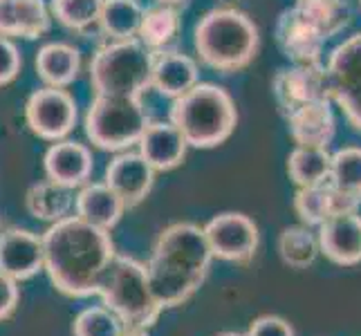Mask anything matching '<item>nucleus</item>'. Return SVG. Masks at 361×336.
Here are the masks:
<instances>
[{"label": "nucleus", "instance_id": "nucleus-1", "mask_svg": "<svg viewBox=\"0 0 361 336\" xmlns=\"http://www.w3.org/2000/svg\"><path fill=\"white\" fill-rule=\"evenodd\" d=\"M45 273L70 298L97 296L108 265L117 256L110 231L92 227L79 216H68L43 233Z\"/></svg>", "mask_w": 361, "mask_h": 336}, {"label": "nucleus", "instance_id": "nucleus-2", "mask_svg": "<svg viewBox=\"0 0 361 336\" xmlns=\"http://www.w3.org/2000/svg\"><path fill=\"white\" fill-rule=\"evenodd\" d=\"M214 254L204 229L193 222H176L157 235L148 258V280L161 307L184 305L202 287Z\"/></svg>", "mask_w": 361, "mask_h": 336}, {"label": "nucleus", "instance_id": "nucleus-3", "mask_svg": "<svg viewBox=\"0 0 361 336\" xmlns=\"http://www.w3.org/2000/svg\"><path fill=\"white\" fill-rule=\"evenodd\" d=\"M345 0H294L276 20V45L292 63H319L323 47L350 25Z\"/></svg>", "mask_w": 361, "mask_h": 336}, {"label": "nucleus", "instance_id": "nucleus-4", "mask_svg": "<svg viewBox=\"0 0 361 336\" xmlns=\"http://www.w3.org/2000/svg\"><path fill=\"white\" fill-rule=\"evenodd\" d=\"M193 47L207 68L225 74L240 72L256 58L260 34L243 9L216 7L195 23Z\"/></svg>", "mask_w": 361, "mask_h": 336}, {"label": "nucleus", "instance_id": "nucleus-5", "mask_svg": "<svg viewBox=\"0 0 361 336\" xmlns=\"http://www.w3.org/2000/svg\"><path fill=\"white\" fill-rule=\"evenodd\" d=\"M171 121L182 130L191 148H216L225 144L238 126L233 97L216 83H197L186 94L173 99Z\"/></svg>", "mask_w": 361, "mask_h": 336}, {"label": "nucleus", "instance_id": "nucleus-6", "mask_svg": "<svg viewBox=\"0 0 361 336\" xmlns=\"http://www.w3.org/2000/svg\"><path fill=\"white\" fill-rule=\"evenodd\" d=\"M97 296L102 303L126 323V328L148 330L155 325L161 314V307L153 294L148 269L140 260L117 254L108 265Z\"/></svg>", "mask_w": 361, "mask_h": 336}, {"label": "nucleus", "instance_id": "nucleus-7", "mask_svg": "<svg viewBox=\"0 0 361 336\" xmlns=\"http://www.w3.org/2000/svg\"><path fill=\"white\" fill-rule=\"evenodd\" d=\"M153 56V49L140 39L104 43L90 61L94 94L142 97L146 88H151Z\"/></svg>", "mask_w": 361, "mask_h": 336}, {"label": "nucleus", "instance_id": "nucleus-8", "mask_svg": "<svg viewBox=\"0 0 361 336\" xmlns=\"http://www.w3.org/2000/svg\"><path fill=\"white\" fill-rule=\"evenodd\" d=\"M148 123L151 119L142 97L94 94L83 126L92 146L110 153H123L140 144Z\"/></svg>", "mask_w": 361, "mask_h": 336}, {"label": "nucleus", "instance_id": "nucleus-9", "mask_svg": "<svg viewBox=\"0 0 361 336\" xmlns=\"http://www.w3.org/2000/svg\"><path fill=\"white\" fill-rule=\"evenodd\" d=\"M77 101L66 88L43 85L34 90L25 104V121L30 130L45 142L68 139L77 126Z\"/></svg>", "mask_w": 361, "mask_h": 336}, {"label": "nucleus", "instance_id": "nucleus-10", "mask_svg": "<svg viewBox=\"0 0 361 336\" xmlns=\"http://www.w3.org/2000/svg\"><path fill=\"white\" fill-rule=\"evenodd\" d=\"M271 94L276 99L281 115L317 101H332L328 66L319 63H292L274 74Z\"/></svg>", "mask_w": 361, "mask_h": 336}, {"label": "nucleus", "instance_id": "nucleus-11", "mask_svg": "<svg viewBox=\"0 0 361 336\" xmlns=\"http://www.w3.org/2000/svg\"><path fill=\"white\" fill-rule=\"evenodd\" d=\"M330 94L353 128L361 132V32L334 47L328 58Z\"/></svg>", "mask_w": 361, "mask_h": 336}, {"label": "nucleus", "instance_id": "nucleus-12", "mask_svg": "<svg viewBox=\"0 0 361 336\" xmlns=\"http://www.w3.org/2000/svg\"><path fill=\"white\" fill-rule=\"evenodd\" d=\"M202 229L214 258L233 265H247L254 260L260 244V233L249 216L227 211V213L214 216Z\"/></svg>", "mask_w": 361, "mask_h": 336}, {"label": "nucleus", "instance_id": "nucleus-13", "mask_svg": "<svg viewBox=\"0 0 361 336\" xmlns=\"http://www.w3.org/2000/svg\"><path fill=\"white\" fill-rule=\"evenodd\" d=\"M0 271L18 282L45 271L43 235L20 227H7L0 231Z\"/></svg>", "mask_w": 361, "mask_h": 336}, {"label": "nucleus", "instance_id": "nucleus-14", "mask_svg": "<svg viewBox=\"0 0 361 336\" xmlns=\"http://www.w3.org/2000/svg\"><path fill=\"white\" fill-rule=\"evenodd\" d=\"M361 206V195L345 193L328 178L314 186L296 189L294 211L305 227H321L323 222L339 213H357Z\"/></svg>", "mask_w": 361, "mask_h": 336}, {"label": "nucleus", "instance_id": "nucleus-15", "mask_svg": "<svg viewBox=\"0 0 361 336\" xmlns=\"http://www.w3.org/2000/svg\"><path fill=\"white\" fill-rule=\"evenodd\" d=\"M155 168L148 164L140 151L117 153L115 159L106 166L104 182L113 189L128 209L140 206L155 184Z\"/></svg>", "mask_w": 361, "mask_h": 336}, {"label": "nucleus", "instance_id": "nucleus-16", "mask_svg": "<svg viewBox=\"0 0 361 336\" xmlns=\"http://www.w3.org/2000/svg\"><path fill=\"white\" fill-rule=\"evenodd\" d=\"M43 168L47 180L79 191L85 184H90L94 170V157L85 144L74 139H61V142H52V146L45 151Z\"/></svg>", "mask_w": 361, "mask_h": 336}, {"label": "nucleus", "instance_id": "nucleus-17", "mask_svg": "<svg viewBox=\"0 0 361 336\" xmlns=\"http://www.w3.org/2000/svg\"><path fill=\"white\" fill-rule=\"evenodd\" d=\"M321 254L330 263L341 267H353L361 263V216L339 213L332 216L319 227Z\"/></svg>", "mask_w": 361, "mask_h": 336}, {"label": "nucleus", "instance_id": "nucleus-18", "mask_svg": "<svg viewBox=\"0 0 361 336\" xmlns=\"http://www.w3.org/2000/svg\"><path fill=\"white\" fill-rule=\"evenodd\" d=\"M137 148H140V153L157 173H164L178 168L191 146L182 135V130L169 119V121L148 123V128L144 130Z\"/></svg>", "mask_w": 361, "mask_h": 336}, {"label": "nucleus", "instance_id": "nucleus-19", "mask_svg": "<svg viewBox=\"0 0 361 336\" xmlns=\"http://www.w3.org/2000/svg\"><path fill=\"white\" fill-rule=\"evenodd\" d=\"M200 83V68L195 58L178 49H157L153 56L151 88L161 97L178 99Z\"/></svg>", "mask_w": 361, "mask_h": 336}, {"label": "nucleus", "instance_id": "nucleus-20", "mask_svg": "<svg viewBox=\"0 0 361 336\" xmlns=\"http://www.w3.org/2000/svg\"><path fill=\"white\" fill-rule=\"evenodd\" d=\"M332 104L334 101L307 104L285 115L290 137L296 146L330 148L334 135H337V119H334Z\"/></svg>", "mask_w": 361, "mask_h": 336}, {"label": "nucleus", "instance_id": "nucleus-21", "mask_svg": "<svg viewBox=\"0 0 361 336\" xmlns=\"http://www.w3.org/2000/svg\"><path fill=\"white\" fill-rule=\"evenodd\" d=\"M52 11L45 0H0V34L34 41L49 32Z\"/></svg>", "mask_w": 361, "mask_h": 336}, {"label": "nucleus", "instance_id": "nucleus-22", "mask_svg": "<svg viewBox=\"0 0 361 336\" xmlns=\"http://www.w3.org/2000/svg\"><path fill=\"white\" fill-rule=\"evenodd\" d=\"M126 211V202L106 182L85 184L83 189H79L77 204H74V216H79L81 220L104 231L115 229Z\"/></svg>", "mask_w": 361, "mask_h": 336}, {"label": "nucleus", "instance_id": "nucleus-23", "mask_svg": "<svg viewBox=\"0 0 361 336\" xmlns=\"http://www.w3.org/2000/svg\"><path fill=\"white\" fill-rule=\"evenodd\" d=\"M81 72V52L74 45L54 41L45 43L36 54V74L45 85L68 88L79 79Z\"/></svg>", "mask_w": 361, "mask_h": 336}, {"label": "nucleus", "instance_id": "nucleus-24", "mask_svg": "<svg viewBox=\"0 0 361 336\" xmlns=\"http://www.w3.org/2000/svg\"><path fill=\"white\" fill-rule=\"evenodd\" d=\"M77 204L74 189H68L63 184H56L52 180L32 184L25 193V206L27 213L41 222L54 224L72 216V209Z\"/></svg>", "mask_w": 361, "mask_h": 336}, {"label": "nucleus", "instance_id": "nucleus-25", "mask_svg": "<svg viewBox=\"0 0 361 336\" xmlns=\"http://www.w3.org/2000/svg\"><path fill=\"white\" fill-rule=\"evenodd\" d=\"M144 7L140 0H104L99 30L108 41H128L140 36L144 20Z\"/></svg>", "mask_w": 361, "mask_h": 336}, {"label": "nucleus", "instance_id": "nucleus-26", "mask_svg": "<svg viewBox=\"0 0 361 336\" xmlns=\"http://www.w3.org/2000/svg\"><path fill=\"white\" fill-rule=\"evenodd\" d=\"M288 175L296 189L326 182L332 175V153L328 148L296 146L288 157Z\"/></svg>", "mask_w": 361, "mask_h": 336}, {"label": "nucleus", "instance_id": "nucleus-27", "mask_svg": "<svg viewBox=\"0 0 361 336\" xmlns=\"http://www.w3.org/2000/svg\"><path fill=\"white\" fill-rule=\"evenodd\" d=\"M321 254L319 235L310 231L305 224H292L285 227L279 235V256L292 269H307L314 265L317 256Z\"/></svg>", "mask_w": 361, "mask_h": 336}, {"label": "nucleus", "instance_id": "nucleus-28", "mask_svg": "<svg viewBox=\"0 0 361 336\" xmlns=\"http://www.w3.org/2000/svg\"><path fill=\"white\" fill-rule=\"evenodd\" d=\"M180 30H182L180 9L155 5L144 11V20H142L140 36H137V39L146 47H151L153 52H157V49H166L176 41Z\"/></svg>", "mask_w": 361, "mask_h": 336}, {"label": "nucleus", "instance_id": "nucleus-29", "mask_svg": "<svg viewBox=\"0 0 361 336\" xmlns=\"http://www.w3.org/2000/svg\"><path fill=\"white\" fill-rule=\"evenodd\" d=\"M104 0H49V11L66 30L85 32L99 25Z\"/></svg>", "mask_w": 361, "mask_h": 336}, {"label": "nucleus", "instance_id": "nucleus-30", "mask_svg": "<svg viewBox=\"0 0 361 336\" xmlns=\"http://www.w3.org/2000/svg\"><path fill=\"white\" fill-rule=\"evenodd\" d=\"M74 336H126V323H123L113 309L102 305L85 307L72 323Z\"/></svg>", "mask_w": 361, "mask_h": 336}, {"label": "nucleus", "instance_id": "nucleus-31", "mask_svg": "<svg viewBox=\"0 0 361 336\" xmlns=\"http://www.w3.org/2000/svg\"><path fill=\"white\" fill-rule=\"evenodd\" d=\"M332 182L345 193L361 195V148L348 146L332 153Z\"/></svg>", "mask_w": 361, "mask_h": 336}, {"label": "nucleus", "instance_id": "nucleus-32", "mask_svg": "<svg viewBox=\"0 0 361 336\" xmlns=\"http://www.w3.org/2000/svg\"><path fill=\"white\" fill-rule=\"evenodd\" d=\"M20 68H23V56L14 39H7V36L0 34V88L9 85L16 79L20 74Z\"/></svg>", "mask_w": 361, "mask_h": 336}, {"label": "nucleus", "instance_id": "nucleus-33", "mask_svg": "<svg viewBox=\"0 0 361 336\" xmlns=\"http://www.w3.org/2000/svg\"><path fill=\"white\" fill-rule=\"evenodd\" d=\"M247 336H296L288 321L274 314L258 316L247 330Z\"/></svg>", "mask_w": 361, "mask_h": 336}, {"label": "nucleus", "instance_id": "nucleus-34", "mask_svg": "<svg viewBox=\"0 0 361 336\" xmlns=\"http://www.w3.org/2000/svg\"><path fill=\"white\" fill-rule=\"evenodd\" d=\"M18 301H20L18 280H14L11 276H7V273L0 271V323L7 321L16 312Z\"/></svg>", "mask_w": 361, "mask_h": 336}, {"label": "nucleus", "instance_id": "nucleus-35", "mask_svg": "<svg viewBox=\"0 0 361 336\" xmlns=\"http://www.w3.org/2000/svg\"><path fill=\"white\" fill-rule=\"evenodd\" d=\"M186 0H155V5H164V7H173V9H180L184 7Z\"/></svg>", "mask_w": 361, "mask_h": 336}, {"label": "nucleus", "instance_id": "nucleus-36", "mask_svg": "<svg viewBox=\"0 0 361 336\" xmlns=\"http://www.w3.org/2000/svg\"><path fill=\"white\" fill-rule=\"evenodd\" d=\"M126 336H148V332L140 328H126Z\"/></svg>", "mask_w": 361, "mask_h": 336}, {"label": "nucleus", "instance_id": "nucleus-37", "mask_svg": "<svg viewBox=\"0 0 361 336\" xmlns=\"http://www.w3.org/2000/svg\"><path fill=\"white\" fill-rule=\"evenodd\" d=\"M218 336H247V334H238V332H222Z\"/></svg>", "mask_w": 361, "mask_h": 336}, {"label": "nucleus", "instance_id": "nucleus-38", "mask_svg": "<svg viewBox=\"0 0 361 336\" xmlns=\"http://www.w3.org/2000/svg\"><path fill=\"white\" fill-rule=\"evenodd\" d=\"M0 231H3V218H0Z\"/></svg>", "mask_w": 361, "mask_h": 336}]
</instances>
